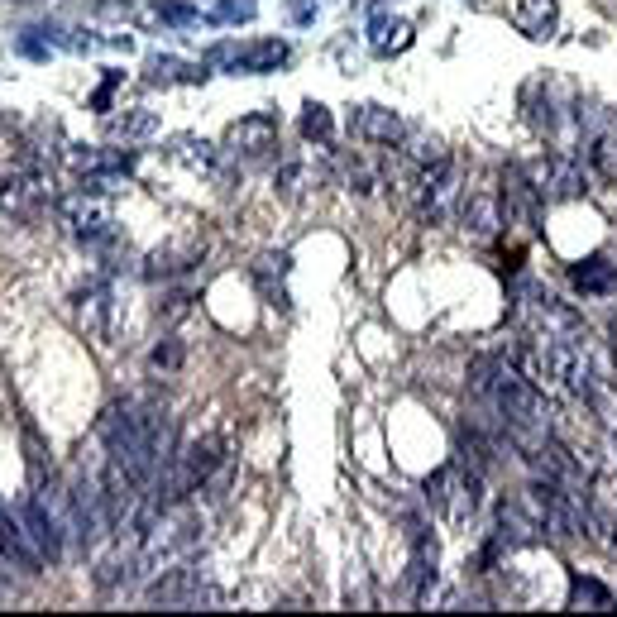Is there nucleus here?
<instances>
[{
  "label": "nucleus",
  "mask_w": 617,
  "mask_h": 617,
  "mask_svg": "<svg viewBox=\"0 0 617 617\" xmlns=\"http://www.w3.org/2000/svg\"><path fill=\"white\" fill-rule=\"evenodd\" d=\"M201 259V244L192 240V244H182V249H168V254H163V249H158L154 254V268H149V273H182V268H192Z\"/></svg>",
  "instance_id": "2eb2a0df"
},
{
  "label": "nucleus",
  "mask_w": 617,
  "mask_h": 617,
  "mask_svg": "<svg viewBox=\"0 0 617 617\" xmlns=\"http://www.w3.org/2000/svg\"><path fill=\"white\" fill-rule=\"evenodd\" d=\"M527 177L541 201H574L584 192V168L570 154H541L536 163H527Z\"/></svg>",
  "instance_id": "f03ea898"
},
{
  "label": "nucleus",
  "mask_w": 617,
  "mask_h": 617,
  "mask_svg": "<svg viewBox=\"0 0 617 617\" xmlns=\"http://www.w3.org/2000/svg\"><path fill=\"white\" fill-rule=\"evenodd\" d=\"M211 20H254V0H225Z\"/></svg>",
  "instance_id": "6ab92c4d"
},
{
  "label": "nucleus",
  "mask_w": 617,
  "mask_h": 617,
  "mask_svg": "<svg viewBox=\"0 0 617 617\" xmlns=\"http://www.w3.org/2000/svg\"><path fill=\"white\" fill-rule=\"evenodd\" d=\"M278 63H287L283 39H259V44H249V48H235V58H230L235 72H273Z\"/></svg>",
  "instance_id": "9b49d317"
},
{
  "label": "nucleus",
  "mask_w": 617,
  "mask_h": 617,
  "mask_svg": "<svg viewBox=\"0 0 617 617\" xmlns=\"http://www.w3.org/2000/svg\"><path fill=\"white\" fill-rule=\"evenodd\" d=\"M0 551H5V560L24 574H39V565H44V555H39V546L29 541L24 522H15L5 507H0Z\"/></svg>",
  "instance_id": "0eeeda50"
},
{
  "label": "nucleus",
  "mask_w": 617,
  "mask_h": 617,
  "mask_svg": "<svg viewBox=\"0 0 617 617\" xmlns=\"http://www.w3.org/2000/svg\"><path fill=\"white\" fill-rule=\"evenodd\" d=\"M460 221L474 240H493L498 225H503V201L493 197V192H469L460 206Z\"/></svg>",
  "instance_id": "6e6552de"
},
{
  "label": "nucleus",
  "mask_w": 617,
  "mask_h": 617,
  "mask_svg": "<svg viewBox=\"0 0 617 617\" xmlns=\"http://www.w3.org/2000/svg\"><path fill=\"white\" fill-rule=\"evenodd\" d=\"M354 134L369 139V144H397L402 139V120L393 111H383V106H364L354 115Z\"/></svg>",
  "instance_id": "9d476101"
},
{
  "label": "nucleus",
  "mask_w": 617,
  "mask_h": 617,
  "mask_svg": "<svg viewBox=\"0 0 617 617\" xmlns=\"http://www.w3.org/2000/svg\"><path fill=\"white\" fill-rule=\"evenodd\" d=\"M503 206H507V221H541V192L531 187V177L522 163H507L503 168Z\"/></svg>",
  "instance_id": "39448f33"
},
{
  "label": "nucleus",
  "mask_w": 617,
  "mask_h": 617,
  "mask_svg": "<svg viewBox=\"0 0 617 617\" xmlns=\"http://www.w3.org/2000/svg\"><path fill=\"white\" fill-rule=\"evenodd\" d=\"M455 201V163L450 158H436L426 163V177H421V221H441Z\"/></svg>",
  "instance_id": "20e7f679"
},
{
  "label": "nucleus",
  "mask_w": 617,
  "mask_h": 617,
  "mask_svg": "<svg viewBox=\"0 0 617 617\" xmlns=\"http://www.w3.org/2000/svg\"><path fill=\"white\" fill-rule=\"evenodd\" d=\"M570 603H589V608H613V594H608V589H603L598 579H584V574H574Z\"/></svg>",
  "instance_id": "dca6fc26"
},
{
  "label": "nucleus",
  "mask_w": 617,
  "mask_h": 617,
  "mask_svg": "<svg viewBox=\"0 0 617 617\" xmlns=\"http://www.w3.org/2000/svg\"><path fill=\"white\" fill-rule=\"evenodd\" d=\"M20 522H24L29 541L39 546V555H44V560H63V522L48 512L44 498H29V503L20 507Z\"/></svg>",
  "instance_id": "423d86ee"
},
{
  "label": "nucleus",
  "mask_w": 617,
  "mask_h": 617,
  "mask_svg": "<svg viewBox=\"0 0 617 617\" xmlns=\"http://www.w3.org/2000/svg\"><path fill=\"white\" fill-rule=\"evenodd\" d=\"M230 144H240L244 154H264V149H273V120H268V115H249V120H240V125L230 130Z\"/></svg>",
  "instance_id": "ddd939ff"
},
{
  "label": "nucleus",
  "mask_w": 617,
  "mask_h": 617,
  "mask_svg": "<svg viewBox=\"0 0 617 617\" xmlns=\"http://www.w3.org/2000/svg\"><path fill=\"white\" fill-rule=\"evenodd\" d=\"M158 15H163L168 24H192V20H197V10H192V5H177V0H163V5H158Z\"/></svg>",
  "instance_id": "aec40b11"
},
{
  "label": "nucleus",
  "mask_w": 617,
  "mask_h": 617,
  "mask_svg": "<svg viewBox=\"0 0 617 617\" xmlns=\"http://www.w3.org/2000/svg\"><path fill=\"white\" fill-rule=\"evenodd\" d=\"M589 168L603 182H617V134H598L594 144H589Z\"/></svg>",
  "instance_id": "4468645a"
},
{
  "label": "nucleus",
  "mask_w": 617,
  "mask_h": 617,
  "mask_svg": "<svg viewBox=\"0 0 617 617\" xmlns=\"http://www.w3.org/2000/svg\"><path fill=\"white\" fill-rule=\"evenodd\" d=\"M96 436L106 441V460L120 464L139 488H149L163 474V460L173 455V421L163 417V407L154 402H111L101 421H96Z\"/></svg>",
  "instance_id": "f257e3e1"
},
{
  "label": "nucleus",
  "mask_w": 617,
  "mask_h": 617,
  "mask_svg": "<svg viewBox=\"0 0 617 617\" xmlns=\"http://www.w3.org/2000/svg\"><path fill=\"white\" fill-rule=\"evenodd\" d=\"M149 364H154V369H177V364H182V345H177V340H163V345L149 354Z\"/></svg>",
  "instance_id": "a211bd4d"
},
{
  "label": "nucleus",
  "mask_w": 617,
  "mask_h": 617,
  "mask_svg": "<svg viewBox=\"0 0 617 617\" xmlns=\"http://www.w3.org/2000/svg\"><path fill=\"white\" fill-rule=\"evenodd\" d=\"M302 134H307V139H316V144H326V139L335 134L331 111H326V106H307V111H302Z\"/></svg>",
  "instance_id": "f3484780"
},
{
  "label": "nucleus",
  "mask_w": 617,
  "mask_h": 617,
  "mask_svg": "<svg viewBox=\"0 0 617 617\" xmlns=\"http://www.w3.org/2000/svg\"><path fill=\"white\" fill-rule=\"evenodd\" d=\"M613 350H617V316H613Z\"/></svg>",
  "instance_id": "412c9836"
},
{
  "label": "nucleus",
  "mask_w": 617,
  "mask_h": 617,
  "mask_svg": "<svg viewBox=\"0 0 617 617\" xmlns=\"http://www.w3.org/2000/svg\"><path fill=\"white\" fill-rule=\"evenodd\" d=\"M44 201H48V182L34 173V168L5 173V182H0V211H10V216H20V221H34Z\"/></svg>",
  "instance_id": "7ed1b4c3"
},
{
  "label": "nucleus",
  "mask_w": 617,
  "mask_h": 617,
  "mask_svg": "<svg viewBox=\"0 0 617 617\" xmlns=\"http://www.w3.org/2000/svg\"><path fill=\"white\" fill-rule=\"evenodd\" d=\"M512 24L527 34V39H551L555 24H560V5L555 0H522L512 10Z\"/></svg>",
  "instance_id": "1a4fd4ad"
},
{
  "label": "nucleus",
  "mask_w": 617,
  "mask_h": 617,
  "mask_svg": "<svg viewBox=\"0 0 617 617\" xmlns=\"http://www.w3.org/2000/svg\"><path fill=\"white\" fill-rule=\"evenodd\" d=\"M574 287H579L584 297H603V292H613L617 287V264L613 259H603V254L584 259V264L574 268Z\"/></svg>",
  "instance_id": "f8f14e48"
}]
</instances>
